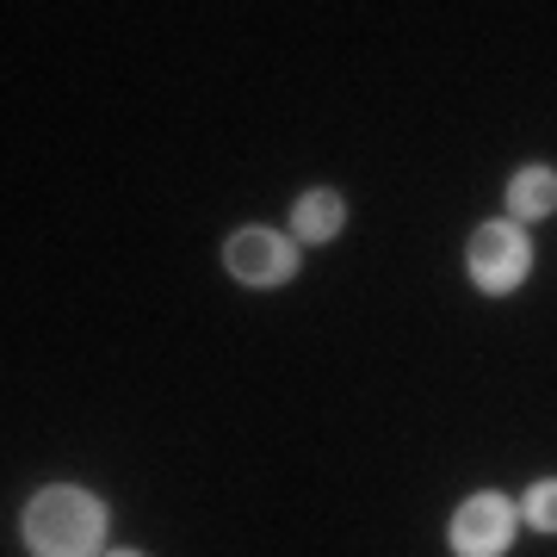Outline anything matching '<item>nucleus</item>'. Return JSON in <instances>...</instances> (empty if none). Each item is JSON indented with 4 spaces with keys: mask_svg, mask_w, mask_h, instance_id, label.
<instances>
[{
    "mask_svg": "<svg viewBox=\"0 0 557 557\" xmlns=\"http://www.w3.org/2000/svg\"><path fill=\"white\" fill-rule=\"evenodd\" d=\"M520 515H527V527H539V533H557V483H533L527 502H520Z\"/></svg>",
    "mask_w": 557,
    "mask_h": 557,
    "instance_id": "nucleus-7",
    "label": "nucleus"
},
{
    "mask_svg": "<svg viewBox=\"0 0 557 557\" xmlns=\"http://www.w3.org/2000/svg\"><path fill=\"white\" fill-rule=\"evenodd\" d=\"M106 557H143V552H106Z\"/></svg>",
    "mask_w": 557,
    "mask_h": 557,
    "instance_id": "nucleus-8",
    "label": "nucleus"
},
{
    "mask_svg": "<svg viewBox=\"0 0 557 557\" xmlns=\"http://www.w3.org/2000/svg\"><path fill=\"white\" fill-rule=\"evenodd\" d=\"M25 545H32V557H100L106 502L75 483H50L25 508Z\"/></svg>",
    "mask_w": 557,
    "mask_h": 557,
    "instance_id": "nucleus-1",
    "label": "nucleus"
},
{
    "mask_svg": "<svg viewBox=\"0 0 557 557\" xmlns=\"http://www.w3.org/2000/svg\"><path fill=\"white\" fill-rule=\"evenodd\" d=\"M465 260H471V278H478L483 292H515L520 278L533 273V242H527V230L508 218L483 223L478 236H471V248H465Z\"/></svg>",
    "mask_w": 557,
    "mask_h": 557,
    "instance_id": "nucleus-2",
    "label": "nucleus"
},
{
    "mask_svg": "<svg viewBox=\"0 0 557 557\" xmlns=\"http://www.w3.org/2000/svg\"><path fill=\"white\" fill-rule=\"evenodd\" d=\"M515 502L496 496V490H483V496H471L465 508L453 515V552L458 557H502L508 545H515Z\"/></svg>",
    "mask_w": 557,
    "mask_h": 557,
    "instance_id": "nucleus-3",
    "label": "nucleus"
},
{
    "mask_svg": "<svg viewBox=\"0 0 557 557\" xmlns=\"http://www.w3.org/2000/svg\"><path fill=\"white\" fill-rule=\"evenodd\" d=\"M341 223H347V205H341V193H329V186H317V193H304V199L292 205V236L310 242V248L341 236Z\"/></svg>",
    "mask_w": 557,
    "mask_h": 557,
    "instance_id": "nucleus-5",
    "label": "nucleus"
},
{
    "mask_svg": "<svg viewBox=\"0 0 557 557\" xmlns=\"http://www.w3.org/2000/svg\"><path fill=\"white\" fill-rule=\"evenodd\" d=\"M508 211H515V223L552 218L557 211V174L552 168H520V174L508 180Z\"/></svg>",
    "mask_w": 557,
    "mask_h": 557,
    "instance_id": "nucleus-6",
    "label": "nucleus"
},
{
    "mask_svg": "<svg viewBox=\"0 0 557 557\" xmlns=\"http://www.w3.org/2000/svg\"><path fill=\"white\" fill-rule=\"evenodd\" d=\"M223 267L242 278V285H285L298 273V242L278 236V230H236L223 242Z\"/></svg>",
    "mask_w": 557,
    "mask_h": 557,
    "instance_id": "nucleus-4",
    "label": "nucleus"
}]
</instances>
